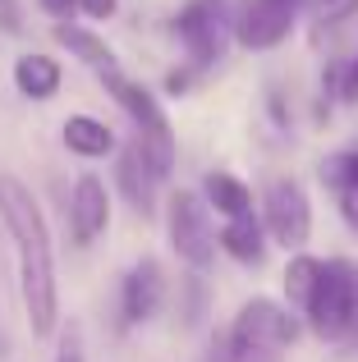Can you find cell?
Wrapping results in <instances>:
<instances>
[{
    "label": "cell",
    "instance_id": "1",
    "mask_svg": "<svg viewBox=\"0 0 358 362\" xmlns=\"http://www.w3.org/2000/svg\"><path fill=\"white\" fill-rule=\"evenodd\" d=\"M0 221L9 239L18 243V284H23V308L33 335H55L60 321V289H55V257L51 234L37 197L18 184L14 175H0Z\"/></svg>",
    "mask_w": 358,
    "mask_h": 362
},
{
    "label": "cell",
    "instance_id": "2",
    "mask_svg": "<svg viewBox=\"0 0 358 362\" xmlns=\"http://www.w3.org/2000/svg\"><path fill=\"white\" fill-rule=\"evenodd\" d=\"M294 339H299L294 312L271 298H253L239 308L225 349H230V362H285Z\"/></svg>",
    "mask_w": 358,
    "mask_h": 362
},
{
    "label": "cell",
    "instance_id": "3",
    "mask_svg": "<svg viewBox=\"0 0 358 362\" xmlns=\"http://www.w3.org/2000/svg\"><path fill=\"white\" fill-rule=\"evenodd\" d=\"M101 74V83H106V92L120 101V110H125L129 119H134V129H138V147H143V156H147V165L156 170V175H171L175 170V129H171V119H166V110H161V101L152 97V92L143 88V83H134V78H125V74L110 64V69H97Z\"/></svg>",
    "mask_w": 358,
    "mask_h": 362
},
{
    "label": "cell",
    "instance_id": "4",
    "mask_svg": "<svg viewBox=\"0 0 358 362\" xmlns=\"http://www.w3.org/2000/svg\"><path fill=\"white\" fill-rule=\"evenodd\" d=\"M304 317L313 321V330L322 339H345L358 326V266L350 257L322 262V280H317Z\"/></svg>",
    "mask_w": 358,
    "mask_h": 362
},
{
    "label": "cell",
    "instance_id": "5",
    "mask_svg": "<svg viewBox=\"0 0 358 362\" xmlns=\"http://www.w3.org/2000/svg\"><path fill=\"white\" fill-rule=\"evenodd\" d=\"M166 230H171V247L179 262H188L193 271H207L216 262V225H212V202H202L197 193L179 188L166 202Z\"/></svg>",
    "mask_w": 358,
    "mask_h": 362
},
{
    "label": "cell",
    "instance_id": "6",
    "mask_svg": "<svg viewBox=\"0 0 358 362\" xmlns=\"http://www.w3.org/2000/svg\"><path fill=\"white\" fill-rule=\"evenodd\" d=\"M175 33H179V42H184L193 69H212L225 55L230 37H234V18H230V9H225V0H188L175 18Z\"/></svg>",
    "mask_w": 358,
    "mask_h": 362
},
{
    "label": "cell",
    "instance_id": "7",
    "mask_svg": "<svg viewBox=\"0 0 358 362\" xmlns=\"http://www.w3.org/2000/svg\"><path fill=\"white\" fill-rule=\"evenodd\" d=\"M262 225L280 247L304 252L308 234H313V202H308L299 179H271L262 193Z\"/></svg>",
    "mask_w": 358,
    "mask_h": 362
},
{
    "label": "cell",
    "instance_id": "8",
    "mask_svg": "<svg viewBox=\"0 0 358 362\" xmlns=\"http://www.w3.org/2000/svg\"><path fill=\"white\" fill-rule=\"evenodd\" d=\"M294 5L299 0H248L234 18V42L243 51H276L294 28Z\"/></svg>",
    "mask_w": 358,
    "mask_h": 362
},
{
    "label": "cell",
    "instance_id": "9",
    "mask_svg": "<svg viewBox=\"0 0 358 362\" xmlns=\"http://www.w3.org/2000/svg\"><path fill=\"white\" fill-rule=\"evenodd\" d=\"M161 298H166V275H161V262L156 257H143L134 262V271L125 275V289H120V303H125V321L129 326H143L161 312Z\"/></svg>",
    "mask_w": 358,
    "mask_h": 362
},
{
    "label": "cell",
    "instance_id": "10",
    "mask_svg": "<svg viewBox=\"0 0 358 362\" xmlns=\"http://www.w3.org/2000/svg\"><path fill=\"white\" fill-rule=\"evenodd\" d=\"M106 221H110V197H106V184L97 175H83L74 184V197H69V230H74V243H97L106 234Z\"/></svg>",
    "mask_w": 358,
    "mask_h": 362
},
{
    "label": "cell",
    "instance_id": "11",
    "mask_svg": "<svg viewBox=\"0 0 358 362\" xmlns=\"http://www.w3.org/2000/svg\"><path fill=\"white\" fill-rule=\"evenodd\" d=\"M115 184H120L125 202L134 206L138 216H156V184H161V175L147 165V156H143V147H138V142H125V147H120Z\"/></svg>",
    "mask_w": 358,
    "mask_h": 362
},
{
    "label": "cell",
    "instance_id": "12",
    "mask_svg": "<svg viewBox=\"0 0 358 362\" xmlns=\"http://www.w3.org/2000/svg\"><path fill=\"white\" fill-rule=\"evenodd\" d=\"M322 179H326V188H331L340 216L350 221V230L358 234V147L354 151H335V156L322 165Z\"/></svg>",
    "mask_w": 358,
    "mask_h": 362
},
{
    "label": "cell",
    "instance_id": "13",
    "mask_svg": "<svg viewBox=\"0 0 358 362\" xmlns=\"http://www.w3.org/2000/svg\"><path fill=\"white\" fill-rule=\"evenodd\" d=\"M14 88L23 92L28 101H46L60 92V64L51 60V55H18L14 64Z\"/></svg>",
    "mask_w": 358,
    "mask_h": 362
},
{
    "label": "cell",
    "instance_id": "14",
    "mask_svg": "<svg viewBox=\"0 0 358 362\" xmlns=\"http://www.w3.org/2000/svg\"><path fill=\"white\" fill-rule=\"evenodd\" d=\"M216 243L243 266H262V257H267V247H262V225L253 221V211L248 216H230V221L221 225V234H216Z\"/></svg>",
    "mask_w": 358,
    "mask_h": 362
},
{
    "label": "cell",
    "instance_id": "15",
    "mask_svg": "<svg viewBox=\"0 0 358 362\" xmlns=\"http://www.w3.org/2000/svg\"><path fill=\"white\" fill-rule=\"evenodd\" d=\"M64 147H69L74 156L97 160V156H110V151H115V133L92 115H69L64 119Z\"/></svg>",
    "mask_w": 358,
    "mask_h": 362
},
{
    "label": "cell",
    "instance_id": "16",
    "mask_svg": "<svg viewBox=\"0 0 358 362\" xmlns=\"http://www.w3.org/2000/svg\"><path fill=\"white\" fill-rule=\"evenodd\" d=\"M202 193H207V202H212V211H221L225 221L253 211V193L234 175H225V170H212V175L202 179Z\"/></svg>",
    "mask_w": 358,
    "mask_h": 362
},
{
    "label": "cell",
    "instance_id": "17",
    "mask_svg": "<svg viewBox=\"0 0 358 362\" xmlns=\"http://www.w3.org/2000/svg\"><path fill=\"white\" fill-rule=\"evenodd\" d=\"M55 42H60L64 51H74L83 64H92V69H110V64H115L110 46L101 42L97 33H88V28H74L69 18H60V28H55Z\"/></svg>",
    "mask_w": 358,
    "mask_h": 362
},
{
    "label": "cell",
    "instance_id": "18",
    "mask_svg": "<svg viewBox=\"0 0 358 362\" xmlns=\"http://www.w3.org/2000/svg\"><path fill=\"white\" fill-rule=\"evenodd\" d=\"M317 280H322V262H317V257H308V252H294V257H289V266H285V293H289V303H294L299 312L308 308Z\"/></svg>",
    "mask_w": 358,
    "mask_h": 362
},
{
    "label": "cell",
    "instance_id": "19",
    "mask_svg": "<svg viewBox=\"0 0 358 362\" xmlns=\"http://www.w3.org/2000/svg\"><path fill=\"white\" fill-rule=\"evenodd\" d=\"M358 0H313V18L317 23H345V18H354Z\"/></svg>",
    "mask_w": 358,
    "mask_h": 362
},
{
    "label": "cell",
    "instance_id": "20",
    "mask_svg": "<svg viewBox=\"0 0 358 362\" xmlns=\"http://www.w3.org/2000/svg\"><path fill=\"white\" fill-rule=\"evenodd\" d=\"M55 362H83V335H79V326H69L60 335V354H55Z\"/></svg>",
    "mask_w": 358,
    "mask_h": 362
},
{
    "label": "cell",
    "instance_id": "21",
    "mask_svg": "<svg viewBox=\"0 0 358 362\" xmlns=\"http://www.w3.org/2000/svg\"><path fill=\"white\" fill-rule=\"evenodd\" d=\"M340 97H345V101H358V51H354V60L345 64V78H340Z\"/></svg>",
    "mask_w": 358,
    "mask_h": 362
},
{
    "label": "cell",
    "instance_id": "22",
    "mask_svg": "<svg viewBox=\"0 0 358 362\" xmlns=\"http://www.w3.org/2000/svg\"><path fill=\"white\" fill-rule=\"evenodd\" d=\"M115 5H120V0H79V9L88 18H110V14H115Z\"/></svg>",
    "mask_w": 358,
    "mask_h": 362
},
{
    "label": "cell",
    "instance_id": "23",
    "mask_svg": "<svg viewBox=\"0 0 358 362\" xmlns=\"http://www.w3.org/2000/svg\"><path fill=\"white\" fill-rule=\"evenodd\" d=\"M42 9H46L51 18H69L74 9H79V0H42Z\"/></svg>",
    "mask_w": 358,
    "mask_h": 362
},
{
    "label": "cell",
    "instance_id": "24",
    "mask_svg": "<svg viewBox=\"0 0 358 362\" xmlns=\"http://www.w3.org/2000/svg\"><path fill=\"white\" fill-rule=\"evenodd\" d=\"M202 362H230V349H216V354H207Z\"/></svg>",
    "mask_w": 358,
    "mask_h": 362
}]
</instances>
